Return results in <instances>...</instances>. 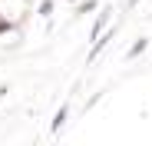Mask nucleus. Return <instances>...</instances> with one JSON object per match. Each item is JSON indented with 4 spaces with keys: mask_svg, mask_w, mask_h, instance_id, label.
Segmentation results:
<instances>
[{
    "mask_svg": "<svg viewBox=\"0 0 152 146\" xmlns=\"http://www.w3.org/2000/svg\"><path fill=\"white\" fill-rule=\"evenodd\" d=\"M27 17V0H0V23L4 27H17Z\"/></svg>",
    "mask_w": 152,
    "mask_h": 146,
    "instance_id": "1",
    "label": "nucleus"
}]
</instances>
